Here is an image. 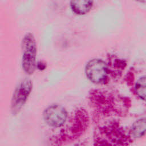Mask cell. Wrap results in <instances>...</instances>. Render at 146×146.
<instances>
[{
  "label": "cell",
  "instance_id": "obj_1",
  "mask_svg": "<svg viewBox=\"0 0 146 146\" xmlns=\"http://www.w3.org/2000/svg\"><path fill=\"white\" fill-rule=\"evenodd\" d=\"M88 101L95 124L106 120L125 117L131 107L129 97L111 90L92 89L89 92Z\"/></svg>",
  "mask_w": 146,
  "mask_h": 146
},
{
  "label": "cell",
  "instance_id": "obj_10",
  "mask_svg": "<svg viewBox=\"0 0 146 146\" xmlns=\"http://www.w3.org/2000/svg\"><path fill=\"white\" fill-rule=\"evenodd\" d=\"M129 131L134 140L144 136L146 134V117L136 119L129 127Z\"/></svg>",
  "mask_w": 146,
  "mask_h": 146
},
{
  "label": "cell",
  "instance_id": "obj_13",
  "mask_svg": "<svg viewBox=\"0 0 146 146\" xmlns=\"http://www.w3.org/2000/svg\"><path fill=\"white\" fill-rule=\"evenodd\" d=\"M70 146H87V145L84 142L79 141L72 144Z\"/></svg>",
  "mask_w": 146,
  "mask_h": 146
},
{
  "label": "cell",
  "instance_id": "obj_12",
  "mask_svg": "<svg viewBox=\"0 0 146 146\" xmlns=\"http://www.w3.org/2000/svg\"><path fill=\"white\" fill-rule=\"evenodd\" d=\"M46 68V63L43 61H39L36 63V68L39 70H43Z\"/></svg>",
  "mask_w": 146,
  "mask_h": 146
},
{
  "label": "cell",
  "instance_id": "obj_11",
  "mask_svg": "<svg viewBox=\"0 0 146 146\" xmlns=\"http://www.w3.org/2000/svg\"><path fill=\"white\" fill-rule=\"evenodd\" d=\"M132 87L136 96L140 100L146 102V76L140 77L134 83Z\"/></svg>",
  "mask_w": 146,
  "mask_h": 146
},
{
  "label": "cell",
  "instance_id": "obj_8",
  "mask_svg": "<svg viewBox=\"0 0 146 146\" xmlns=\"http://www.w3.org/2000/svg\"><path fill=\"white\" fill-rule=\"evenodd\" d=\"M107 65L110 78L117 80L121 76L127 66V61L113 54L107 56Z\"/></svg>",
  "mask_w": 146,
  "mask_h": 146
},
{
  "label": "cell",
  "instance_id": "obj_4",
  "mask_svg": "<svg viewBox=\"0 0 146 146\" xmlns=\"http://www.w3.org/2000/svg\"><path fill=\"white\" fill-rule=\"evenodd\" d=\"M70 113L59 104H52L46 107L42 114L44 123L50 129V132L61 128L67 122Z\"/></svg>",
  "mask_w": 146,
  "mask_h": 146
},
{
  "label": "cell",
  "instance_id": "obj_9",
  "mask_svg": "<svg viewBox=\"0 0 146 146\" xmlns=\"http://www.w3.org/2000/svg\"><path fill=\"white\" fill-rule=\"evenodd\" d=\"M94 2L88 0H77L70 2V8L73 13L78 15L88 13L93 7Z\"/></svg>",
  "mask_w": 146,
  "mask_h": 146
},
{
  "label": "cell",
  "instance_id": "obj_3",
  "mask_svg": "<svg viewBox=\"0 0 146 146\" xmlns=\"http://www.w3.org/2000/svg\"><path fill=\"white\" fill-rule=\"evenodd\" d=\"M133 141L129 128L124 127L119 119L104 120L95 127L94 146H130Z\"/></svg>",
  "mask_w": 146,
  "mask_h": 146
},
{
  "label": "cell",
  "instance_id": "obj_7",
  "mask_svg": "<svg viewBox=\"0 0 146 146\" xmlns=\"http://www.w3.org/2000/svg\"><path fill=\"white\" fill-rule=\"evenodd\" d=\"M33 89L31 79L26 78L15 88L11 100V112L13 115L19 113L26 103Z\"/></svg>",
  "mask_w": 146,
  "mask_h": 146
},
{
  "label": "cell",
  "instance_id": "obj_2",
  "mask_svg": "<svg viewBox=\"0 0 146 146\" xmlns=\"http://www.w3.org/2000/svg\"><path fill=\"white\" fill-rule=\"evenodd\" d=\"M90 124L87 111L79 107L70 113L66 124L59 129L50 132L47 137L48 146H66L72 144L86 132Z\"/></svg>",
  "mask_w": 146,
  "mask_h": 146
},
{
  "label": "cell",
  "instance_id": "obj_6",
  "mask_svg": "<svg viewBox=\"0 0 146 146\" xmlns=\"http://www.w3.org/2000/svg\"><path fill=\"white\" fill-rule=\"evenodd\" d=\"M85 74L87 79L95 84H107L110 80L107 63L101 59L89 60L85 66Z\"/></svg>",
  "mask_w": 146,
  "mask_h": 146
},
{
  "label": "cell",
  "instance_id": "obj_5",
  "mask_svg": "<svg viewBox=\"0 0 146 146\" xmlns=\"http://www.w3.org/2000/svg\"><path fill=\"white\" fill-rule=\"evenodd\" d=\"M21 45L23 51L22 68L27 74L31 75L36 68V44L34 35L31 33L26 34L22 39Z\"/></svg>",
  "mask_w": 146,
  "mask_h": 146
}]
</instances>
